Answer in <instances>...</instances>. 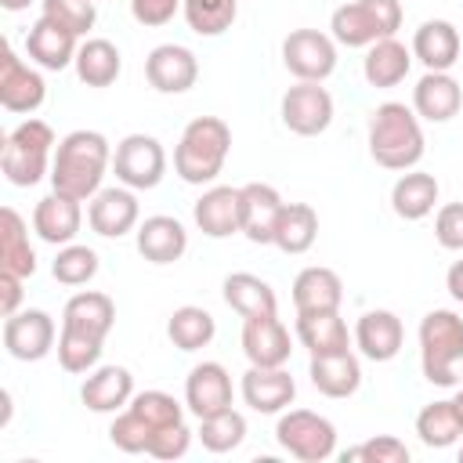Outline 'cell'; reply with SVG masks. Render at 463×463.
I'll list each match as a JSON object with an SVG mask.
<instances>
[{"label":"cell","mask_w":463,"mask_h":463,"mask_svg":"<svg viewBox=\"0 0 463 463\" xmlns=\"http://www.w3.org/2000/svg\"><path fill=\"white\" fill-rule=\"evenodd\" d=\"M112 166V148L101 130H72L58 141L51 163V192L90 203L101 192L105 170Z\"/></svg>","instance_id":"1"},{"label":"cell","mask_w":463,"mask_h":463,"mask_svg":"<svg viewBox=\"0 0 463 463\" xmlns=\"http://www.w3.org/2000/svg\"><path fill=\"white\" fill-rule=\"evenodd\" d=\"M369 156L383 170H412L423 159V127L416 109L402 101H383L369 112Z\"/></svg>","instance_id":"2"},{"label":"cell","mask_w":463,"mask_h":463,"mask_svg":"<svg viewBox=\"0 0 463 463\" xmlns=\"http://www.w3.org/2000/svg\"><path fill=\"white\" fill-rule=\"evenodd\" d=\"M232 152V127L221 116H195L174 148V170L184 184H213Z\"/></svg>","instance_id":"3"},{"label":"cell","mask_w":463,"mask_h":463,"mask_svg":"<svg viewBox=\"0 0 463 463\" xmlns=\"http://www.w3.org/2000/svg\"><path fill=\"white\" fill-rule=\"evenodd\" d=\"M420 369L434 387L463 383V318L449 307H434L420 322Z\"/></svg>","instance_id":"4"},{"label":"cell","mask_w":463,"mask_h":463,"mask_svg":"<svg viewBox=\"0 0 463 463\" xmlns=\"http://www.w3.org/2000/svg\"><path fill=\"white\" fill-rule=\"evenodd\" d=\"M54 130L51 123L43 119H22L7 137H4V148H0V166H4V177L14 184V188H33L40 184L43 177H51V163H54Z\"/></svg>","instance_id":"5"},{"label":"cell","mask_w":463,"mask_h":463,"mask_svg":"<svg viewBox=\"0 0 463 463\" xmlns=\"http://www.w3.org/2000/svg\"><path fill=\"white\" fill-rule=\"evenodd\" d=\"M275 441L300 463H322L336 452V427L311 409H289L275 423Z\"/></svg>","instance_id":"6"},{"label":"cell","mask_w":463,"mask_h":463,"mask_svg":"<svg viewBox=\"0 0 463 463\" xmlns=\"http://www.w3.org/2000/svg\"><path fill=\"white\" fill-rule=\"evenodd\" d=\"M112 170L119 184L134 192H148L166 174V152L152 134H127L112 152Z\"/></svg>","instance_id":"7"},{"label":"cell","mask_w":463,"mask_h":463,"mask_svg":"<svg viewBox=\"0 0 463 463\" xmlns=\"http://www.w3.org/2000/svg\"><path fill=\"white\" fill-rule=\"evenodd\" d=\"M282 65L297 80L322 83L336 69V40L318 29H293L282 40Z\"/></svg>","instance_id":"8"},{"label":"cell","mask_w":463,"mask_h":463,"mask_svg":"<svg viewBox=\"0 0 463 463\" xmlns=\"http://www.w3.org/2000/svg\"><path fill=\"white\" fill-rule=\"evenodd\" d=\"M279 112H282L286 130H293L297 137H318L333 123V94L322 83L297 80V87L282 94Z\"/></svg>","instance_id":"9"},{"label":"cell","mask_w":463,"mask_h":463,"mask_svg":"<svg viewBox=\"0 0 463 463\" xmlns=\"http://www.w3.org/2000/svg\"><path fill=\"white\" fill-rule=\"evenodd\" d=\"M54 318L40 307H25L4 318V347L18 362H40L54 351Z\"/></svg>","instance_id":"10"},{"label":"cell","mask_w":463,"mask_h":463,"mask_svg":"<svg viewBox=\"0 0 463 463\" xmlns=\"http://www.w3.org/2000/svg\"><path fill=\"white\" fill-rule=\"evenodd\" d=\"M47 101V83L43 76L25 65L11 43H4V58H0V105L7 112H18V116H29L36 112L40 105Z\"/></svg>","instance_id":"11"},{"label":"cell","mask_w":463,"mask_h":463,"mask_svg":"<svg viewBox=\"0 0 463 463\" xmlns=\"http://www.w3.org/2000/svg\"><path fill=\"white\" fill-rule=\"evenodd\" d=\"M145 80L159 94H184L199 80V61L184 43H159L145 58Z\"/></svg>","instance_id":"12"},{"label":"cell","mask_w":463,"mask_h":463,"mask_svg":"<svg viewBox=\"0 0 463 463\" xmlns=\"http://www.w3.org/2000/svg\"><path fill=\"white\" fill-rule=\"evenodd\" d=\"M297 398V383L289 376L286 365H250L242 373V402L260 412V416H275L286 412Z\"/></svg>","instance_id":"13"},{"label":"cell","mask_w":463,"mask_h":463,"mask_svg":"<svg viewBox=\"0 0 463 463\" xmlns=\"http://www.w3.org/2000/svg\"><path fill=\"white\" fill-rule=\"evenodd\" d=\"M141 221V206L134 188L116 184V188H101L90 206H87V224L101 235V239H123L127 232H134Z\"/></svg>","instance_id":"14"},{"label":"cell","mask_w":463,"mask_h":463,"mask_svg":"<svg viewBox=\"0 0 463 463\" xmlns=\"http://www.w3.org/2000/svg\"><path fill=\"white\" fill-rule=\"evenodd\" d=\"M112 326H116V304H112L109 293L80 289V293H72L65 300V311H61V329L65 333H76V336L105 344Z\"/></svg>","instance_id":"15"},{"label":"cell","mask_w":463,"mask_h":463,"mask_svg":"<svg viewBox=\"0 0 463 463\" xmlns=\"http://www.w3.org/2000/svg\"><path fill=\"white\" fill-rule=\"evenodd\" d=\"M76 51H80V36L72 29L58 25L54 18H47V14H40L33 22V29L25 33V54L40 69H51V72L69 69L76 61Z\"/></svg>","instance_id":"16"},{"label":"cell","mask_w":463,"mask_h":463,"mask_svg":"<svg viewBox=\"0 0 463 463\" xmlns=\"http://www.w3.org/2000/svg\"><path fill=\"white\" fill-rule=\"evenodd\" d=\"M239 203H242V235L257 246H271L275 239V224H279V213L286 206V199L279 195L275 184H264V181H250L239 188Z\"/></svg>","instance_id":"17"},{"label":"cell","mask_w":463,"mask_h":463,"mask_svg":"<svg viewBox=\"0 0 463 463\" xmlns=\"http://www.w3.org/2000/svg\"><path fill=\"white\" fill-rule=\"evenodd\" d=\"M192 221L206 239H228L242 228V203H239V188L232 184H210L195 206H192Z\"/></svg>","instance_id":"18"},{"label":"cell","mask_w":463,"mask_h":463,"mask_svg":"<svg viewBox=\"0 0 463 463\" xmlns=\"http://www.w3.org/2000/svg\"><path fill=\"white\" fill-rule=\"evenodd\" d=\"M242 354L250 365H286L293 354L289 329L279 322V315L242 318Z\"/></svg>","instance_id":"19"},{"label":"cell","mask_w":463,"mask_h":463,"mask_svg":"<svg viewBox=\"0 0 463 463\" xmlns=\"http://www.w3.org/2000/svg\"><path fill=\"white\" fill-rule=\"evenodd\" d=\"M184 405L203 420L221 409H232V373L221 362H199L192 365L184 380Z\"/></svg>","instance_id":"20"},{"label":"cell","mask_w":463,"mask_h":463,"mask_svg":"<svg viewBox=\"0 0 463 463\" xmlns=\"http://www.w3.org/2000/svg\"><path fill=\"white\" fill-rule=\"evenodd\" d=\"M463 36L449 18H427L412 33V58L427 65V72H449L459 61Z\"/></svg>","instance_id":"21"},{"label":"cell","mask_w":463,"mask_h":463,"mask_svg":"<svg viewBox=\"0 0 463 463\" xmlns=\"http://www.w3.org/2000/svg\"><path fill=\"white\" fill-rule=\"evenodd\" d=\"M412 109L427 123H449L463 109V87L452 72H423L412 87Z\"/></svg>","instance_id":"22"},{"label":"cell","mask_w":463,"mask_h":463,"mask_svg":"<svg viewBox=\"0 0 463 463\" xmlns=\"http://www.w3.org/2000/svg\"><path fill=\"white\" fill-rule=\"evenodd\" d=\"M137 253L148 260V264H174L184 257L188 250V232L177 217L170 213H152L137 224Z\"/></svg>","instance_id":"23"},{"label":"cell","mask_w":463,"mask_h":463,"mask_svg":"<svg viewBox=\"0 0 463 463\" xmlns=\"http://www.w3.org/2000/svg\"><path fill=\"white\" fill-rule=\"evenodd\" d=\"M405 344V329L402 318L387 307H373L358 318L354 326V347L369 358V362H391Z\"/></svg>","instance_id":"24"},{"label":"cell","mask_w":463,"mask_h":463,"mask_svg":"<svg viewBox=\"0 0 463 463\" xmlns=\"http://www.w3.org/2000/svg\"><path fill=\"white\" fill-rule=\"evenodd\" d=\"M90 412H123L134 398V376L127 365H94L80 387Z\"/></svg>","instance_id":"25"},{"label":"cell","mask_w":463,"mask_h":463,"mask_svg":"<svg viewBox=\"0 0 463 463\" xmlns=\"http://www.w3.org/2000/svg\"><path fill=\"white\" fill-rule=\"evenodd\" d=\"M80 224H83L80 199H69L61 192L43 195L33 210V232L51 246H69L80 235Z\"/></svg>","instance_id":"26"},{"label":"cell","mask_w":463,"mask_h":463,"mask_svg":"<svg viewBox=\"0 0 463 463\" xmlns=\"http://www.w3.org/2000/svg\"><path fill=\"white\" fill-rule=\"evenodd\" d=\"M307 376H311V387L326 398H351L362 387V365H358L354 351L311 354Z\"/></svg>","instance_id":"27"},{"label":"cell","mask_w":463,"mask_h":463,"mask_svg":"<svg viewBox=\"0 0 463 463\" xmlns=\"http://www.w3.org/2000/svg\"><path fill=\"white\" fill-rule=\"evenodd\" d=\"M409 69H412V47H405L398 36H383L373 47H365L362 76L369 87H376V90L398 87L409 76Z\"/></svg>","instance_id":"28"},{"label":"cell","mask_w":463,"mask_h":463,"mask_svg":"<svg viewBox=\"0 0 463 463\" xmlns=\"http://www.w3.org/2000/svg\"><path fill=\"white\" fill-rule=\"evenodd\" d=\"M344 300V282L333 268L311 264L293 279V307L297 315H315V311H340Z\"/></svg>","instance_id":"29"},{"label":"cell","mask_w":463,"mask_h":463,"mask_svg":"<svg viewBox=\"0 0 463 463\" xmlns=\"http://www.w3.org/2000/svg\"><path fill=\"white\" fill-rule=\"evenodd\" d=\"M221 289H224V304H228L235 315H242V318L279 315V297H275V289H271L260 275H253V271H232Z\"/></svg>","instance_id":"30"},{"label":"cell","mask_w":463,"mask_h":463,"mask_svg":"<svg viewBox=\"0 0 463 463\" xmlns=\"http://www.w3.org/2000/svg\"><path fill=\"white\" fill-rule=\"evenodd\" d=\"M438 177L427 170H402V177L391 188V210L402 221H423L438 203Z\"/></svg>","instance_id":"31"},{"label":"cell","mask_w":463,"mask_h":463,"mask_svg":"<svg viewBox=\"0 0 463 463\" xmlns=\"http://www.w3.org/2000/svg\"><path fill=\"white\" fill-rule=\"evenodd\" d=\"M72 65H76L80 83H87V87H112L119 80V72H123V54H119V47L112 40L90 36V40L80 43Z\"/></svg>","instance_id":"32"},{"label":"cell","mask_w":463,"mask_h":463,"mask_svg":"<svg viewBox=\"0 0 463 463\" xmlns=\"http://www.w3.org/2000/svg\"><path fill=\"white\" fill-rule=\"evenodd\" d=\"M297 340L307 347V354H333V351H351V333L340 311H315V315H297Z\"/></svg>","instance_id":"33"},{"label":"cell","mask_w":463,"mask_h":463,"mask_svg":"<svg viewBox=\"0 0 463 463\" xmlns=\"http://www.w3.org/2000/svg\"><path fill=\"white\" fill-rule=\"evenodd\" d=\"M0 268L22 279L36 275V253L29 246V228L14 206H4L0 213Z\"/></svg>","instance_id":"34"},{"label":"cell","mask_w":463,"mask_h":463,"mask_svg":"<svg viewBox=\"0 0 463 463\" xmlns=\"http://www.w3.org/2000/svg\"><path fill=\"white\" fill-rule=\"evenodd\" d=\"M315 239H318V213H315V206H307V203H286L282 213H279L271 246H279L289 257H300V253H307L315 246Z\"/></svg>","instance_id":"35"},{"label":"cell","mask_w":463,"mask_h":463,"mask_svg":"<svg viewBox=\"0 0 463 463\" xmlns=\"http://www.w3.org/2000/svg\"><path fill=\"white\" fill-rule=\"evenodd\" d=\"M416 434L427 449H449L463 438V416L456 409L452 398H441V402H430L420 409L416 416Z\"/></svg>","instance_id":"36"},{"label":"cell","mask_w":463,"mask_h":463,"mask_svg":"<svg viewBox=\"0 0 463 463\" xmlns=\"http://www.w3.org/2000/svg\"><path fill=\"white\" fill-rule=\"evenodd\" d=\"M329 36H333L340 47H373L376 40H383L380 25H376L373 14L362 7V0L340 4V7L329 14Z\"/></svg>","instance_id":"37"},{"label":"cell","mask_w":463,"mask_h":463,"mask_svg":"<svg viewBox=\"0 0 463 463\" xmlns=\"http://www.w3.org/2000/svg\"><path fill=\"white\" fill-rule=\"evenodd\" d=\"M166 336H170V344L177 351H199L217 336V322H213V315L206 307L184 304L166 318Z\"/></svg>","instance_id":"38"},{"label":"cell","mask_w":463,"mask_h":463,"mask_svg":"<svg viewBox=\"0 0 463 463\" xmlns=\"http://www.w3.org/2000/svg\"><path fill=\"white\" fill-rule=\"evenodd\" d=\"M181 14L195 36H221L239 14V0H181Z\"/></svg>","instance_id":"39"},{"label":"cell","mask_w":463,"mask_h":463,"mask_svg":"<svg viewBox=\"0 0 463 463\" xmlns=\"http://www.w3.org/2000/svg\"><path fill=\"white\" fill-rule=\"evenodd\" d=\"M199 441L206 452H232L246 441V416L239 409H221L199 420Z\"/></svg>","instance_id":"40"},{"label":"cell","mask_w":463,"mask_h":463,"mask_svg":"<svg viewBox=\"0 0 463 463\" xmlns=\"http://www.w3.org/2000/svg\"><path fill=\"white\" fill-rule=\"evenodd\" d=\"M51 275L61 282V286H87L94 275H98V253L90 246H80V242H69L58 250L54 264H51Z\"/></svg>","instance_id":"41"},{"label":"cell","mask_w":463,"mask_h":463,"mask_svg":"<svg viewBox=\"0 0 463 463\" xmlns=\"http://www.w3.org/2000/svg\"><path fill=\"white\" fill-rule=\"evenodd\" d=\"M152 434H156V427H152L148 420H141L130 405H127L123 412H116V420H112V427H109V441H112L119 452H130V456L148 452Z\"/></svg>","instance_id":"42"},{"label":"cell","mask_w":463,"mask_h":463,"mask_svg":"<svg viewBox=\"0 0 463 463\" xmlns=\"http://www.w3.org/2000/svg\"><path fill=\"white\" fill-rule=\"evenodd\" d=\"M130 409H134L141 420H148L156 430L184 420V405H181L174 394H166V391H141V394L130 398Z\"/></svg>","instance_id":"43"},{"label":"cell","mask_w":463,"mask_h":463,"mask_svg":"<svg viewBox=\"0 0 463 463\" xmlns=\"http://www.w3.org/2000/svg\"><path fill=\"white\" fill-rule=\"evenodd\" d=\"M40 4H43L40 14L54 18L58 25L72 29L76 36H87V33L94 29V22H98V7H94V0H40Z\"/></svg>","instance_id":"44"},{"label":"cell","mask_w":463,"mask_h":463,"mask_svg":"<svg viewBox=\"0 0 463 463\" xmlns=\"http://www.w3.org/2000/svg\"><path fill=\"white\" fill-rule=\"evenodd\" d=\"M101 347L105 344L61 329V336H58V365L65 373H90L98 365V358H101Z\"/></svg>","instance_id":"45"},{"label":"cell","mask_w":463,"mask_h":463,"mask_svg":"<svg viewBox=\"0 0 463 463\" xmlns=\"http://www.w3.org/2000/svg\"><path fill=\"white\" fill-rule=\"evenodd\" d=\"M344 463H409V449L394 434H380V438H369V441L347 449Z\"/></svg>","instance_id":"46"},{"label":"cell","mask_w":463,"mask_h":463,"mask_svg":"<svg viewBox=\"0 0 463 463\" xmlns=\"http://www.w3.org/2000/svg\"><path fill=\"white\" fill-rule=\"evenodd\" d=\"M188 445H192V430H188L184 420H181V423L159 427V430L152 434L148 456H156V459H181V456L188 452Z\"/></svg>","instance_id":"47"},{"label":"cell","mask_w":463,"mask_h":463,"mask_svg":"<svg viewBox=\"0 0 463 463\" xmlns=\"http://www.w3.org/2000/svg\"><path fill=\"white\" fill-rule=\"evenodd\" d=\"M434 239L438 246L459 253L463 250V203H445L434 217Z\"/></svg>","instance_id":"48"},{"label":"cell","mask_w":463,"mask_h":463,"mask_svg":"<svg viewBox=\"0 0 463 463\" xmlns=\"http://www.w3.org/2000/svg\"><path fill=\"white\" fill-rule=\"evenodd\" d=\"M177 11H181V0H130L134 22H141V25H148V29L166 25Z\"/></svg>","instance_id":"49"},{"label":"cell","mask_w":463,"mask_h":463,"mask_svg":"<svg viewBox=\"0 0 463 463\" xmlns=\"http://www.w3.org/2000/svg\"><path fill=\"white\" fill-rule=\"evenodd\" d=\"M362 7L373 14V22L380 25L383 36H394L402 29V18H405L402 0H362Z\"/></svg>","instance_id":"50"},{"label":"cell","mask_w":463,"mask_h":463,"mask_svg":"<svg viewBox=\"0 0 463 463\" xmlns=\"http://www.w3.org/2000/svg\"><path fill=\"white\" fill-rule=\"evenodd\" d=\"M22 282H25L22 275L0 268V315L4 318L14 315V311H22Z\"/></svg>","instance_id":"51"},{"label":"cell","mask_w":463,"mask_h":463,"mask_svg":"<svg viewBox=\"0 0 463 463\" xmlns=\"http://www.w3.org/2000/svg\"><path fill=\"white\" fill-rule=\"evenodd\" d=\"M445 289H449L452 300L463 304V260H452V268H449V275H445Z\"/></svg>","instance_id":"52"},{"label":"cell","mask_w":463,"mask_h":463,"mask_svg":"<svg viewBox=\"0 0 463 463\" xmlns=\"http://www.w3.org/2000/svg\"><path fill=\"white\" fill-rule=\"evenodd\" d=\"M29 4H33V0H0V7H4V11H11V14H18V11H25Z\"/></svg>","instance_id":"53"},{"label":"cell","mask_w":463,"mask_h":463,"mask_svg":"<svg viewBox=\"0 0 463 463\" xmlns=\"http://www.w3.org/2000/svg\"><path fill=\"white\" fill-rule=\"evenodd\" d=\"M452 402H456V409H459V416H463V383H459V391H456V398H452Z\"/></svg>","instance_id":"54"},{"label":"cell","mask_w":463,"mask_h":463,"mask_svg":"<svg viewBox=\"0 0 463 463\" xmlns=\"http://www.w3.org/2000/svg\"><path fill=\"white\" fill-rule=\"evenodd\" d=\"M459 459H463V445H459Z\"/></svg>","instance_id":"55"},{"label":"cell","mask_w":463,"mask_h":463,"mask_svg":"<svg viewBox=\"0 0 463 463\" xmlns=\"http://www.w3.org/2000/svg\"><path fill=\"white\" fill-rule=\"evenodd\" d=\"M94 4H101V0H94Z\"/></svg>","instance_id":"56"}]
</instances>
